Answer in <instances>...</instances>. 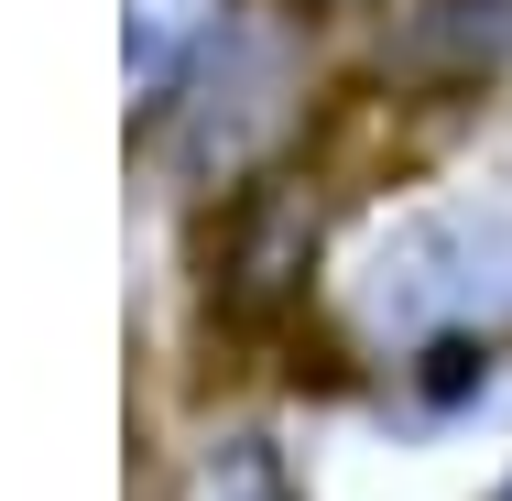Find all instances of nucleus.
<instances>
[{
	"instance_id": "1",
	"label": "nucleus",
	"mask_w": 512,
	"mask_h": 501,
	"mask_svg": "<svg viewBox=\"0 0 512 501\" xmlns=\"http://www.w3.org/2000/svg\"><path fill=\"white\" fill-rule=\"evenodd\" d=\"M360 327L404 360L425 338H512V207H425L404 218L371 273H360Z\"/></svg>"
},
{
	"instance_id": "2",
	"label": "nucleus",
	"mask_w": 512,
	"mask_h": 501,
	"mask_svg": "<svg viewBox=\"0 0 512 501\" xmlns=\"http://www.w3.org/2000/svg\"><path fill=\"white\" fill-rule=\"evenodd\" d=\"M382 55L404 77H425V88H458L469 99V88L512 77V0H414Z\"/></svg>"
},
{
	"instance_id": "3",
	"label": "nucleus",
	"mask_w": 512,
	"mask_h": 501,
	"mask_svg": "<svg viewBox=\"0 0 512 501\" xmlns=\"http://www.w3.org/2000/svg\"><path fill=\"white\" fill-rule=\"evenodd\" d=\"M229 44V0H120V66L131 109H175V88Z\"/></svg>"
},
{
	"instance_id": "4",
	"label": "nucleus",
	"mask_w": 512,
	"mask_h": 501,
	"mask_svg": "<svg viewBox=\"0 0 512 501\" xmlns=\"http://www.w3.org/2000/svg\"><path fill=\"white\" fill-rule=\"evenodd\" d=\"M175 501H306V491H295V458L262 425H229V436H207L197 458H186Z\"/></svg>"
},
{
	"instance_id": "5",
	"label": "nucleus",
	"mask_w": 512,
	"mask_h": 501,
	"mask_svg": "<svg viewBox=\"0 0 512 501\" xmlns=\"http://www.w3.org/2000/svg\"><path fill=\"white\" fill-rule=\"evenodd\" d=\"M316 11H371V0H316Z\"/></svg>"
},
{
	"instance_id": "6",
	"label": "nucleus",
	"mask_w": 512,
	"mask_h": 501,
	"mask_svg": "<svg viewBox=\"0 0 512 501\" xmlns=\"http://www.w3.org/2000/svg\"><path fill=\"white\" fill-rule=\"evenodd\" d=\"M491 501H512V480H502V491H491Z\"/></svg>"
}]
</instances>
